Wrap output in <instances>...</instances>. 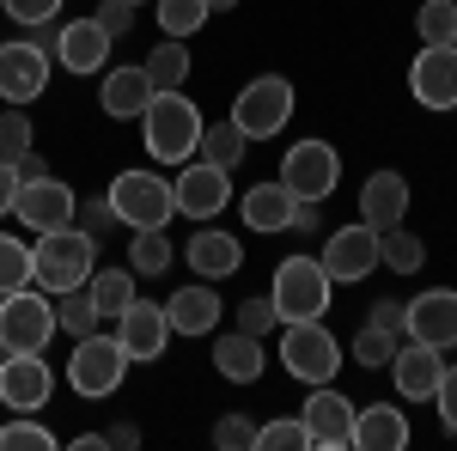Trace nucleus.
<instances>
[{
    "label": "nucleus",
    "mask_w": 457,
    "mask_h": 451,
    "mask_svg": "<svg viewBox=\"0 0 457 451\" xmlns=\"http://www.w3.org/2000/svg\"><path fill=\"white\" fill-rule=\"evenodd\" d=\"M98 269V238H86L79 226H55V232H37L31 244V287H43L49 299L86 287Z\"/></svg>",
    "instance_id": "nucleus-1"
},
{
    "label": "nucleus",
    "mask_w": 457,
    "mask_h": 451,
    "mask_svg": "<svg viewBox=\"0 0 457 451\" xmlns=\"http://www.w3.org/2000/svg\"><path fill=\"white\" fill-rule=\"evenodd\" d=\"M141 135H146V153L159 165H183L202 146V110H195V98H183V92H153L146 110H141Z\"/></svg>",
    "instance_id": "nucleus-2"
},
{
    "label": "nucleus",
    "mask_w": 457,
    "mask_h": 451,
    "mask_svg": "<svg viewBox=\"0 0 457 451\" xmlns=\"http://www.w3.org/2000/svg\"><path fill=\"white\" fill-rule=\"evenodd\" d=\"M55 342V299L43 287H19L0 299V347L6 354H49Z\"/></svg>",
    "instance_id": "nucleus-3"
},
{
    "label": "nucleus",
    "mask_w": 457,
    "mask_h": 451,
    "mask_svg": "<svg viewBox=\"0 0 457 451\" xmlns=\"http://www.w3.org/2000/svg\"><path fill=\"white\" fill-rule=\"evenodd\" d=\"M281 366L305 384H329L342 372V347L323 330V317H293V323H281Z\"/></svg>",
    "instance_id": "nucleus-4"
},
{
    "label": "nucleus",
    "mask_w": 457,
    "mask_h": 451,
    "mask_svg": "<svg viewBox=\"0 0 457 451\" xmlns=\"http://www.w3.org/2000/svg\"><path fill=\"white\" fill-rule=\"evenodd\" d=\"M329 293H336V280L323 275L317 256H287L281 269H275V287H269L281 323H293V317H323L329 312Z\"/></svg>",
    "instance_id": "nucleus-5"
},
{
    "label": "nucleus",
    "mask_w": 457,
    "mask_h": 451,
    "mask_svg": "<svg viewBox=\"0 0 457 451\" xmlns=\"http://www.w3.org/2000/svg\"><path fill=\"white\" fill-rule=\"evenodd\" d=\"M287 116H293V79H281V73H256L245 92L232 98V122L245 129V140L281 135Z\"/></svg>",
    "instance_id": "nucleus-6"
},
{
    "label": "nucleus",
    "mask_w": 457,
    "mask_h": 451,
    "mask_svg": "<svg viewBox=\"0 0 457 451\" xmlns=\"http://www.w3.org/2000/svg\"><path fill=\"white\" fill-rule=\"evenodd\" d=\"M135 360L122 354V342L116 336H104V330H92V336H73V360H68V384L79 390V397H110L116 384H122V372H129Z\"/></svg>",
    "instance_id": "nucleus-7"
},
{
    "label": "nucleus",
    "mask_w": 457,
    "mask_h": 451,
    "mask_svg": "<svg viewBox=\"0 0 457 451\" xmlns=\"http://www.w3.org/2000/svg\"><path fill=\"white\" fill-rule=\"evenodd\" d=\"M110 196V208H116V220L135 232V226H165L177 213V202H171V183L159 171H116V183L104 189Z\"/></svg>",
    "instance_id": "nucleus-8"
},
{
    "label": "nucleus",
    "mask_w": 457,
    "mask_h": 451,
    "mask_svg": "<svg viewBox=\"0 0 457 451\" xmlns=\"http://www.w3.org/2000/svg\"><path fill=\"white\" fill-rule=\"evenodd\" d=\"M281 183L293 189V202H329L342 183V159L329 140H293V153L281 159Z\"/></svg>",
    "instance_id": "nucleus-9"
},
{
    "label": "nucleus",
    "mask_w": 457,
    "mask_h": 451,
    "mask_svg": "<svg viewBox=\"0 0 457 451\" xmlns=\"http://www.w3.org/2000/svg\"><path fill=\"white\" fill-rule=\"evenodd\" d=\"M49 92V49H37L31 37L19 43H0V98L6 104H37Z\"/></svg>",
    "instance_id": "nucleus-10"
},
{
    "label": "nucleus",
    "mask_w": 457,
    "mask_h": 451,
    "mask_svg": "<svg viewBox=\"0 0 457 451\" xmlns=\"http://www.w3.org/2000/svg\"><path fill=\"white\" fill-rule=\"evenodd\" d=\"M73 208H79V196H73L62 177H19V202L12 213L31 226V232H55V226H73Z\"/></svg>",
    "instance_id": "nucleus-11"
},
{
    "label": "nucleus",
    "mask_w": 457,
    "mask_h": 451,
    "mask_svg": "<svg viewBox=\"0 0 457 451\" xmlns=\"http://www.w3.org/2000/svg\"><path fill=\"white\" fill-rule=\"evenodd\" d=\"M49 397H55L49 360L43 354H6V366H0V403L19 409V415H37V409H49Z\"/></svg>",
    "instance_id": "nucleus-12"
},
{
    "label": "nucleus",
    "mask_w": 457,
    "mask_h": 451,
    "mask_svg": "<svg viewBox=\"0 0 457 451\" xmlns=\"http://www.w3.org/2000/svg\"><path fill=\"white\" fill-rule=\"evenodd\" d=\"M171 202H177V213H189V220H213V213L232 202V171H226V165H208V159H195V165L177 171Z\"/></svg>",
    "instance_id": "nucleus-13"
},
{
    "label": "nucleus",
    "mask_w": 457,
    "mask_h": 451,
    "mask_svg": "<svg viewBox=\"0 0 457 451\" xmlns=\"http://www.w3.org/2000/svg\"><path fill=\"white\" fill-rule=\"evenodd\" d=\"M299 421H305L312 451H342L353 439V403L336 390V384H312V403L299 409Z\"/></svg>",
    "instance_id": "nucleus-14"
},
{
    "label": "nucleus",
    "mask_w": 457,
    "mask_h": 451,
    "mask_svg": "<svg viewBox=\"0 0 457 451\" xmlns=\"http://www.w3.org/2000/svg\"><path fill=\"white\" fill-rule=\"evenodd\" d=\"M317 263H323V275L342 280V287H348V280H366L378 269V232H372L366 220H360V226H342V232H329V244H323Z\"/></svg>",
    "instance_id": "nucleus-15"
},
{
    "label": "nucleus",
    "mask_w": 457,
    "mask_h": 451,
    "mask_svg": "<svg viewBox=\"0 0 457 451\" xmlns=\"http://www.w3.org/2000/svg\"><path fill=\"white\" fill-rule=\"evenodd\" d=\"M439 372H445L439 347L415 342V336H409V342H396V354H390V379H396V397H403V403H433Z\"/></svg>",
    "instance_id": "nucleus-16"
},
{
    "label": "nucleus",
    "mask_w": 457,
    "mask_h": 451,
    "mask_svg": "<svg viewBox=\"0 0 457 451\" xmlns=\"http://www.w3.org/2000/svg\"><path fill=\"white\" fill-rule=\"evenodd\" d=\"M409 336L427 347H457V287H427L421 299H409Z\"/></svg>",
    "instance_id": "nucleus-17"
},
{
    "label": "nucleus",
    "mask_w": 457,
    "mask_h": 451,
    "mask_svg": "<svg viewBox=\"0 0 457 451\" xmlns=\"http://www.w3.org/2000/svg\"><path fill=\"white\" fill-rule=\"evenodd\" d=\"M116 342H122V354H129V360H159V354H165V342H171V317H165V305L135 299L129 312L116 317Z\"/></svg>",
    "instance_id": "nucleus-18"
},
{
    "label": "nucleus",
    "mask_w": 457,
    "mask_h": 451,
    "mask_svg": "<svg viewBox=\"0 0 457 451\" xmlns=\"http://www.w3.org/2000/svg\"><path fill=\"white\" fill-rule=\"evenodd\" d=\"M409 86H415V98L427 110H457V49H427L415 55V68H409Z\"/></svg>",
    "instance_id": "nucleus-19"
},
{
    "label": "nucleus",
    "mask_w": 457,
    "mask_h": 451,
    "mask_svg": "<svg viewBox=\"0 0 457 451\" xmlns=\"http://www.w3.org/2000/svg\"><path fill=\"white\" fill-rule=\"evenodd\" d=\"M55 62L68 73H98L110 62V37L98 19H68L62 31H55Z\"/></svg>",
    "instance_id": "nucleus-20"
},
{
    "label": "nucleus",
    "mask_w": 457,
    "mask_h": 451,
    "mask_svg": "<svg viewBox=\"0 0 457 451\" xmlns=\"http://www.w3.org/2000/svg\"><path fill=\"white\" fill-rule=\"evenodd\" d=\"M220 293H213L208 280H189V287H177L171 299H165V317H171V336H213V323H220Z\"/></svg>",
    "instance_id": "nucleus-21"
},
{
    "label": "nucleus",
    "mask_w": 457,
    "mask_h": 451,
    "mask_svg": "<svg viewBox=\"0 0 457 451\" xmlns=\"http://www.w3.org/2000/svg\"><path fill=\"white\" fill-rule=\"evenodd\" d=\"M183 263H189L202 280H226L232 269H245V250H238V238H232V232L202 226V232H189V244H183Z\"/></svg>",
    "instance_id": "nucleus-22"
},
{
    "label": "nucleus",
    "mask_w": 457,
    "mask_h": 451,
    "mask_svg": "<svg viewBox=\"0 0 457 451\" xmlns=\"http://www.w3.org/2000/svg\"><path fill=\"white\" fill-rule=\"evenodd\" d=\"M403 213H409V183L396 171H372L360 183V220L372 226V232H390V226H403Z\"/></svg>",
    "instance_id": "nucleus-23"
},
{
    "label": "nucleus",
    "mask_w": 457,
    "mask_h": 451,
    "mask_svg": "<svg viewBox=\"0 0 457 451\" xmlns=\"http://www.w3.org/2000/svg\"><path fill=\"white\" fill-rule=\"evenodd\" d=\"M348 446H360V451H403L409 446V421H403V409H390V403L353 409V439Z\"/></svg>",
    "instance_id": "nucleus-24"
},
{
    "label": "nucleus",
    "mask_w": 457,
    "mask_h": 451,
    "mask_svg": "<svg viewBox=\"0 0 457 451\" xmlns=\"http://www.w3.org/2000/svg\"><path fill=\"white\" fill-rule=\"evenodd\" d=\"M293 213H299V202H293V189H287L281 177L245 189V226H250V232H287Z\"/></svg>",
    "instance_id": "nucleus-25"
},
{
    "label": "nucleus",
    "mask_w": 457,
    "mask_h": 451,
    "mask_svg": "<svg viewBox=\"0 0 457 451\" xmlns=\"http://www.w3.org/2000/svg\"><path fill=\"white\" fill-rule=\"evenodd\" d=\"M98 98H104V116H141L146 98H153V79H146V68H110L104 86H98Z\"/></svg>",
    "instance_id": "nucleus-26"
},
{
    "label": "nucleus",
    "mask_w": 457,
    "mask_h": 451,
    "mask_svg": "<svg viewBox=\"0 0 457 451\" xmlns=\"http://www.w3.org/2000/svg\"><path fill=\"white\" fill-rule=\"evenodd\" d=\"M213 366H220V379H232V384H256L262 379V336H245V330L220 336L213 342Z\"/></svg>",
    "instance_id": "nucleus-27"
},
{
    "label": "nucleus",
    "mask_w": 457,
    "mask_h": 451,
    "mask_svg": "<svg viewBox=\"0 0 457 451\" xmlns=\"http://www.w3.org/2000/svg\"><path fill=\"white\" fill-rule=\"evenodd\" d=\"M86 293H92L98 317H122L129 305H135V269H92Z\"/></svg>",
    "instance_id": "nucleus-28"
},
{
    "label": "nucleus",
    "mask_w": 457,
    "mask_h": 451,
    "mask_svg": "<svg viewBox=\"0 0 457 451\" xmlns=\"http://www.w3.org/2000/svg\"><path fill=\"white\" fill-rule=\"evenodd\" d=\"M171 238H165V226H135V238H129V269L135 275H165L171 269Z\"/></svg>",
    "instance_id": "nucleus-29"
},
{
    "label": "nucleus",
    "mask_w": 457,
    "mask_h": 451,
    "mask_svg": "<svg viewBox=\"0 0 457 451\" xmlns=\"http://www.w3.org/2000/svg\"><path fill=\"white\" fill-rule=\"evenodd\" d=\"M141 68H146V79H153V92H183V79H189V49H183L177 37H165Z\"/></svg>",
    "instance_id": "nucleus-30"
},
{
    "label": "nucleus",
    "mask_w": 457,
    "mask_h": 451,
    "mask_svg": "<svg viewBox=\"0 0 457 451\" xmlns=\"http://www.w3.org/2000/svg\"><path fill=\"white\" fill-rule=\"evenodd\" d=\"M245 129H238V122H202V146H195V153H202V159H208V165H226V171H232V165H245Z\"/></svg>",
    "instance_id": "nucleus-31"
},
{
    "label": "nucleus",
    "mask_w": 457,
    "mask_h": 451,
    "mask_svg": "<svg viewBox=\"0 0 457 451\" xmlns=\"http://www.w3.org/2000/svg\"><path fill=\"white\" fill-rule=\"evenodd\" d=\"M427 263V244L415 238V232H403V226H390V232H378V269H396V275H415Z\"/></svg>",
    "instance_id": "nucleus-32"
},
{
    "label": "nucleus",
    "mask_w": 457,
    "mask_h": 451,
    "mask_svg": "<svg viewBox=\"0 0 457 451\" xmlns=\"http://www.w3.org/2000/svg\"><path fill=\"white\" fill-rule=\"evenodd\" d=\"M415 31H421L427 49H457V6H452V0H421Z\"/></svg>",
    "instance_id": "nucleus-33"
},
{
    "label": "nucleus",
    "mask_w": 457,
    "mask_h": 451,
    "mask_svg": "<svg viewBox=\"0 0 457 451\" xmlns=\"http://www.w3.org/2000/svg\"><path fill=\"white\" fill-rule=\"evenodd\" d=\"M153 6H159V31L177 37V43L208 25V0H153Z\"/></svg>",
    "instance_id": "nucleus-34"
},
{
    "label": "nucleus",
    "mask_w": 457,
    "mask_h": 451,
    "mask_svg": "<svg viewBox=\"0 0 457 451\" xmlns=\"http://www.w3.org/2000/svg\"><path fill=\"white\" fill-rule=\"evenodd\" d=\"M55 330H68V336H92V330H98V305H92L86 287L55 293Z\"/></svg>",
    "instance_id": "nucleus-35"
},
{
    "label": "nucleus",
    "mask_w": 457,
    "mask_h": 451,
    "mask_svg": "<svg viewBox=\"0 0 457 451\" xmlns=\"http://www.w3.org/2000/svg\"><path fill=\"white\" fill-rule=\"evenodd\" d=\"M19 287H31V244H19V238L0 232V299L19 293Z\"/></svg>",
    "instance_id": "nucleus-36"
},
{
    "label": "nucleus",
    "mask_w": 457,
    "mask_h": 451,
    "mask_svg": "<svg viewBox=\"0 0 457 451\" xmlns=\"http://www.w3.org/2000/svg\"><path fill=\"white\" fill-rule=\"evenodd\" d=\"M25 153H31V116L12 104V110H0V159H6V165H19Z\"/></svg>",
    "instance_id": "nucleus-37"
},
{
    "label": "nucleus",
    "mask_w": 457,
    "mask_h": 451,
    "mask_svg": "<svg viewBox=\"0 0 457 451\" xmlns=\"http://www.w3.org/2000/svg\"><path fill=\"white\" fill-rule=\"evenodd\" d=\"M0 451H55V433H49V427H37L31 415H19V421H6V427H0Z\"/></svg>",
    "instance_id": "nucleus-38"
},
{
    "label": "nucleus",
    "mask_w": 457,
    "mask_h": 451,
    "mask_svg": "<svg viewBox=\"0 0 457 451\" xmlns=\"http://www.w3.org/2000/svg\"><path fill=\"white\" fill-rule=\"evenodd\" d=\"M73 226H79L86 238H98V244H104L110 232L122 226V220H116V208H110V196H92V202H79V208H73Z\"/></svg>",
    "instance_id": "nucleus-39"
},
{
    "label": "nucleus",
    "mask_w": 457,
    "mask_h": 451,
    "mask_svg": "<svg viewBox=\"0 0 457 451\" xmlns=\"http://www.w3.org/2000/svg\"><path fill=\"white\" fill-rule=\"evenodd\" d=\"M305 421L287 415V421H269V427H256V451H305Z\"/></svg>",
    "instance_id": "nucleus-40"
},
{
    "label": "nucleus",
    "mask_w": 457,
    "mask_h": 451,
    "mask_svg": "<svg viewBox=\"0 0 457 451\" xmlns=\"http://www.w3.org/2000/svg\"><path fill=\"white\" fill-rule=\"evenodd\" d=\"M348 354L360 360V366H372V372H378V366H390V354H396V342H390L385 330L360 323V336H353V347H348Z\"/></svg>",
    "instance_id": "nucleus-41"
},
{
    "label": "nucleus",
    "mask_w": 457,
    "mask_h": 451,
    "mask_svg": "<svg viewBox=\"0 0 457 451\" xmlns=\"http://www.w3.org/2000/svg\"><path fill=\"white\" fill-rule=\"evenodd\" d=\"M213 446L220 451H250L256 446V421L250 415H220L213 421Z\"/></svg>",
    "instance_id": "nucleus-42"
},
{
    "label": "nucleus",
    "mask_w": 457,
    "mask_h": 451,
    "mask_svg": "<svg viewBox=\"0 0 457 451\" xmlns=\"http://www.w3.org/2000/svg\"><path fill=\"white\" fill-rule=\"evenodd\" d=\"M372 330H385L390 342H409V305H396V299H378L372 312H366Z\"/></svg>",
    "instance_id": "nucleus-43"
},
{
    "label": "nucleus",
    "mask_w": 457,
    "mask_h": 451,
    "mask_svg": "<svg viewBox=\"0 0 457 451\" xmlns=\"http://www.w3.org/2000/svg\"><path fill=\"white\" fill-rule=\"evenodd\" d=\"M275 323H281V317H275V299H245V305H238V330H245V336H269Z\"/></svg>",
    "instance_id": "nucleus-44"
},
{
    "label": "nucleus",
    "mask_w": 457,
    "mask_h": 451,
    "mask_svg": "<svg viewBox=\"0 0 457 451\" xmlns=\"http://www.w3.org/2000/svg\"><path fill=\"white\" fill-rule=\"evenodd\" d=\"M6 6V19H19V25H49L55 13H62V0H0Z\"/></svg>",
    "instance_id": "nucleus-45"
},
{
    "label": "nucleus",
    "mask_w": 457,
    "mask_h": 451,
    "mask_svg": "<svg viewBox=\"0 0 457 451\" xmlns=\"http://www.w3.org/2000/svg\"><path fill=\"white\" fill-rule=\"evenodd\" d=\"M92 19H98V25H104V37L116 43V37H129V25H135V6H129V0H104Z\"/></svg>",
    "instance_id": "nucleus-46"
},
{
    "label": "nucleus",
    "mask_w": 457,
    "mask_h": 451,
    "mask_svg": "<svg viewBox=\"0 0 457 451\" xmlns=\"http://www.w3.org/2000/svg\"><path fill=\"white\" fill-rule=\"evenodd\" d=\"M433 403H439V421L457 433V366H445L439 372V390H433Z\"/></svg>",
    "instance_id": "nucleus-47"
},
{
    "label": "nucleus",
    "mask_w": 457,
    "mask_h": 451,
    "mask_svg": "<svg viewBox=\"0 0 457 451\" xmlns=\"http://www.w3.org/2000/svg\"><path fill=\"white\" fill-rule=\"evenodd\" d=\"M12 202H19V165L0 159V213H12Z\"/></svg>",
    "instance_id": "nucleus-48"
},
{
    "label": "nucleus",
    "mask_w": 457,
    "mask_h": 451,
    "mask_svg": "<svg viewBox=\"0 0 457 451\" xmlns=\"http://www.w3.org/2000/svg\"><path fill=\"white\" fill-rule=\"evenodd\" d=\"M104 446H116V451H135V446H141V433H135V427L122 421V427H110V433H104Z\"/></svg>",
    "instance_id": "nucleus-49"
},
{
    "label": "nucleus",
    "mask_w": 457,
    "mask_h": 451,
    "mask_svg": "<svg viewBox=\"0 0 457 451\" xmlns=\"http://www.w3.org/2000/svg\"><path fill=\"white\" fill-rule=\"evenodd\" d=\"M226 6H238V0H208V13H226Z\"/></svg>",
    "instance_id": "nucleus-50"
},
{
    "label": "nucleus",
    "mask_w": 457,
    "mask_h": 451,
    "mask_svg": "<svg viewBox=\"0 0 457 451\" xmlns=\"http://www.w3.org/2000/svg\"><path fill=\"white\" fill-rule=\"evenodd\" d=\"M0 366H6V347H0Z\"/></svg>",
    "instance_id": "nucleus-51"
},
{
    "label": "nucleus",
    "mask_w": 457,
    "mask_h": 451,
    "mask_svg": "<svg viewBox=\"0 0 457 451\" xmlns=\"http://www.w3.org/2000/svg\"><path fill=\"white\" fill-rule=\"evenodd\" d=\"M129 6H146V0H129Z\"/></svg>",
    "instance_id": "nucleus-52"
}]
</instances>
